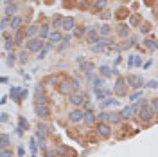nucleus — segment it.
Returning <instances> with one entry per match:
<instances>
[{
  "label": "nucleus",
  "instance_id": "1",
  "mask_svg": "<svg viewBox=\"0 0 158 157\" xmlns=\"http://www.w3.org/2000/svg\"><path fill=\"white\" fill-rule=\"evenodd\" d=\"M153 108H151V103H147V101H142V105H140V119L142 121H149L151 118H153Z\"/></svg>",
  "mask_w": 158,
  "mask_h": 157
},
{
  "label": "nucleus",
  "instance_id": "2",
  "mask_svg": "<svg viewBox=\"0 0 158 157\" xmlns=\"http://www.w3.org/2000/svg\"><path fill=\"white\" fill-rule=\"evenodd\" d=\"M126 83H128L129 87H133V88H140V87L144 85V80H142L140 76H137V74H129V76L126 78Z\"/></svg>",
  "mask_w": 158,
  "mask_h": 157
},
{
  "label": "nucleus",
  "instance_id": "3",
  "mask_svg": "<svg viewBox=\"0 0 158 157\" xmlns=\"http://www.w3.org/2000/svg\"><path fill=\"white\" fill-rule=\"evenodd\" d=\"M101 118L104 121H108V123H119L122 116H120V112H102Z\"/></svg>",
  "mask_w": 158,
  "mask_h": 157
},
{
  "label": "nucleus",
  "instance_id": "4",
  "mask_svg": "<svg viewBox=\"0 0 158 157\" xmlns=\"http://www.w3.org/2000/svg\"><path fill=\"white\" fill-rule=\"evenodd\" d=\"M84 38H86V42H88V43H92V45H94V43L99 40V31H97L95 27H88V29H86Z\"/></svg>",
  "mask_w": 158,
  "mask_h": 157
},
{
  "label": "nucleus",
  "instance_id": "5",
  "mask_svg": "<svg viewBox=\"0 0 158 157\" xmlns=\"http://www.w3.org/2000/svg\"><path fill=\"white\" fill-rule=\"evenodd\" d=\"M41 47H45V45H43V42H41L40 38H31V40L27 42V51H31V53L41 51Z\"/></svg>",
  "mask_w": 158,
  "mask_h": 157
},
{
  "label": "nucleus",
  "instance_id": "6",
  "mask_svg": "<svg viewBox=\"0 0 158 157\" xmlns=\"http://www.w3.org/2000/svg\"><path fill=\"white\" fill-rule=\"evenodd\" d=\"M34 110H36V114H38L40 118H47V116H51V108H49L47 105L34 103Z\"/></svg>",
  "mask_w": 158,
  "mask_h": 157
},
{
  "label": "nucleus",
  "instance_id": "7",
  "mask_svg": "<svg viewBox=\"0 0 158 157\" xmlns=\"http://www.w3.org/2000/svg\"><path fill=\"white\" fill-rule=\"evenodd\" d=\"M97 134H101V137H110L111 136V128H110V125L108 123H99L97 125Z\"/></svg>",
  "mask_w": 158,
  "mask_h": 157
},
{
  "label": "nucleus",
  "instance_id": "8",
  "mask_svg": "<svg viewBox=\"0 0 158 157\" xmlns=\"http://www.w3.org/2000/svg\"><path fill=\"white\" fill-rule=\"evenodd\" d=\"M69 119H70L72 123H79V121L84 119V112H81V110H72L70 114H69Z\"/></svg>",
  "mask_w": 158,
  "mask_h": 157
},
{
  "label": "nucleus",
  "instance_id": "9",
  "mask_svg": "<svg viewBox=\"0 0 158 157\" xmlns=\"http://www.w3.org/2000/svg\"><path fill=\"white\" fill-rule=\"evenodd\" d=\"M126 80H122V78H119L117 80V85H115V92L119 94V96H126Z\"/></svg>",
  "mask_w": 158,
  "mask_h": 157
},
{
  "label": "nucleus",
  "instance_id": "10",
  "mask_svg": "<svg viewBox=\"0 0 158 157\" xmlns=\"http://www.w3.org/2000/svg\"><path fill=\"white\" fill-rule=\"evenodd\" d=\"M56 152H58V153H63V155H69V157H76V152L70 150L69 146H65V145H59V146L56 148Z\"/></svg>",
  "mask_w": 158,
  "mask_h": 157
},
{
  "label": "nucleus",
  "instance_id": "11",
  "mask_svg": "<svg viewBox=\"0 0 158 157\" xmlns=\"http://www.w3.org/2000/svg\"><path fill=\"white\" fill-rule=\"evenodd\" d=\"M65 31H74L76 27H74V18L72 16H66V18H63V26H61Z\"/></svg>",
  "mask_w": 158,
  "mask_h": 157
},
{
  "label": "nucleus",
  "instance_id": "12",
  "mask_svg": "<svg viewBox=\"0 0 158 157\" xmlns=\"http://www.w3.org/2000/svg\"><path fill=\"white\" fill-rule=\"evenodd\" d=\"M86 101V96L83 94H70V103L72 105H83Z\"/></svg>",
  "mask_w": 158,
  "mask_h": 157
},
{
  "label": "nucleus",
  "instance_id": "13",
  "mask_svg": "<svg viewBox=\"0 0 158 157\" xmlns=\"http://www.w3.org/2000/svg\"><path fill=\"white\" fill-rule=\"evenodd\" d=\"M70 88H72L70 81H61L59 87H58V91H59L61 94H70Z\"/></svg>",
  "mask_w": 158,
  "mask_h": 157
},
{
  "label": "nucleus",
  "instance_id": "14",
  "mask_svg": "<svg viewBox=\"0 0 158 157\" xmlns=\"http://www.w3.org/2000/svg\"><path fill=\"white\" fill-rule=\"evenodd\" d=\"M25 36H27V31L18 29L16 34H14V43H24V38H25Z\"/></svg>",
  "mask_w": 158,
  "mask_h": 157
},
{
  "label": "nucleus",
  "instance_id": "15",
  "mask_svg": "<svg viewBox=\"0 0 158 157\" xmlns=\"http://www.w3.org/2000/svg\"><path fill=\"white\" fill-rule=\"evenodd\" d=\"M99 72L104 76V78H110V76H113V74H117V71H111L108 65H102L101 69H99Z\"/></svg>",
  "mask_w": 158,
  "mask_h": 157
},
{
  "label": "nucleus",
  "instance_id": "16",
  "mask_svg": "<svg viewBox=\"0 0 158 157\" xmlns=\"http://www.w3.org/2000/svg\"><path fill=\"white\" fill-rule=\"evenodd\" d=\"M49 40H51V43H59V42H63V36L58 31H54V33L49 34Z\"/></svg>",
  "mask_w": 158,
  "mask_h": 157
},
{
  "label": "nucleus",
  "instance_id": "17",
  "mask_svg": "<svg viewBox=\"0 0 158 157\" xmlns=\"http://www.w3.org/2000/svg\"><path fill=\"white\" fill-rule=\"evenodd\" d=\"M144 45H146L147 49H158V42H154V40L147 38V40H144Z\"/></svg>",
  "mask_w": 158,
  "mask_h": 157
},
{
  "label": "nucleus",
  "instance_id": "18",
  "mask_svg": "<svg viewBox=\"0 0 158 157\" xmlns=\"http://www.w3.org/2000/svg\"><path fill=\"white\" fill-rule=\"evenodd\" d=\"M117 31H119V34H120V36H122V38H126V36H128V33H129V27H128V26H126V24H120V26H119V29H117Z\"/></svg>",
  "mask_w": 158,
  "mask_h": 157
},
{
  "label": "nucleus",
  "instance_id": "19",
  "mask_svg": "<svg viewBox=\"0 0 158 157\" xmlns=\"http://www.w3.org/2000/svg\"><path fill=\"white\" fill-rule=\"evenodd\" d=\"M117 105V99H111V98H106L104 101H101V107H115Z\"/></svg>",
  "mask_w": 158,
  "mask_h": 157
},
{
  "label": "nucleus",
  "instance_id": "20",
  "mask_svg": "<svg viewBox=\"0 0 158 157\" xmlns=\"http://www.w3.org/2000/svg\"><path fill=\"white\" fill-rule=\"evenodd\" d=\"M9 26H11L13 29H18V27L22 26V18H18V16H14V18H11V22H9Z\"/></svg>",
  "mask_w": 158,
  "mask_h": 157
},
{
  "label": "nucleus",
  "instance_id": "21",
  "mask_svg": "<svg viewBox=\"0 0 158 157\" xmlns=\"http://www.w3.org/2000/svg\"><path fill=\"white\" fill-rule=\"evenodd\" d=\"M99 33L104 34V36H108V34H111V27H110L108 24H102V26L99 27Z\"/></svg>",
  "mask_w": 158,
  "mask_h": 157
},
{
  "label": "nucleus",
  "instance_id": "22",
  "mask_svg": "<svg viewBox=\"0 0 158 157\" xmlns=\"http://www.w3.org/2000/svg\"><path fill=\"white\" fill-rule=\"evenodd\" d=\"M95 121V116L92 114V112H84V123L86 125H92Z\"/></svg>",
  "mask_w": 158,
  "mask_h": 157
},
{
  "label": "nucleus",
  "instance_id": "23",
  "mask_svg": "<svg viewBox=\"0 0 158 157\" xmlns=\"http://www.w3.org/2000/svg\"><path fill=\"white\" fill-rule=\"evenodd\" d=\"M131 112H135V110H133V107H124V108L120 110V116H122V118H129V116H131Z\"/></svg>",
  "mask_w": 158,
  "mask_h": 157
},
{
  "label": "nucleus",
  "instance_id": "24",
  "mask_svg": "<svg viewBox=\"0 0 158 157\" xmlns=\"http://www.w3.org/2000/svg\"><path fill=\"white\" fill-rule=\"evenodd\" d=\"M128 15H129V11H128V9H126V7H120V9H119V11H117V15H115V16H117V18H119V20H122V18H126V16H128Z\"/></svg>",
  "mask_w": 158,
  "mask_h": 157
},
{
  "label": "nucleus",
  "instance_id": "25",
  "mask_svg": "<svg viewBox=\"0 0 158 157\" xmlns=\"http://www.w3.org/2000/svg\"><path fill=\"white\" fill-rule=\"evenodd\" d=\"M7 145H9V136H7V134H2V136H0V146L6 148Z\"/></svg>",
  "mask_w": 158,
  "mask_h": 157
},
{
  "label": "nucleus",
  "instance_id": "26",
  "mask_svg": "<svg viewBox=\"0 0 158 157\" xmlns=\"http://www.w3.org/2000/svg\"><path fill=\"white\" fill-rule=\"evenodd\" d=\"M92 80H94L95 91H97V88H102V87H104V80H102V78H92Z\"/></svg>",
  "mask_w": 158,
  "mask_h": 157
},
{
  "label": "nucleus",
  "instance_id": "27",
  "mask_svg": "<svg viewBox=\"0 0 158 157\" xmlns=\"http://www.w3.org/2000/svg\"><path fill=\"white\" fill-rule=\"evenodd\" d=\"M38 34H40L41 38H45V36L49 38V34H51V33H49V27H47V26H41V27H40V33H38Z\"/></svg>",
  "mask_w": 158,
  "mask_h": 157
},
{
  "label": "nucleus",
  "instance_id": "28",
  "mask_svg": "<svg viewBox=\"0 0 158 157\" xmlns=\"http://www.w3.org/2000/svg\"><path fill=\"white\" fill-rule=\"evenodd\" d=\"M14 13H16V6H14V4H9V6L6 7V15H7V16H13Z\"/></svg>",
  "mask_w": 158,
  "mask_h": 157
},
{
  "label": "nucleus",
  "instance_id": "29",
  "mask_svg": "<svg viewBox=\"0 0 158 157\" xmlns=\"http://www.w3.org/2000/svg\"><path fill=\"white\" fill-rule=\"evenodd\" d=\"M95 96H97L99 99H106V96H108V91H102V88H97V91H95Z\"/></svg>",
  "mask_w": 158,
  "mask_h": 157
},
{
  "label": "nucleus",
  "instance_id": "30",
  "mask_svg": "<svg viewBox=\"0 0 158 157\" xmlns=\"http://www.w3.org/2000/svg\"><path fill=\"white\" fill-rule=\"evenodd\" d=\"M36 33H40V27H38V26H31V27L27 29V36H34Z\"/></svg>",
  "mask_w": 158,
  "mask_h": 157
},
{
  "label": "nucleus",
  "instance_id": "31",
  "mask_svg": "<svg viewBox=\"0 0 158 157\" xmlns=\"http://www.w3.org/2000/svg\"><path fill=\"white\" fill-rule=\"evenodd\" d=\"M139 22H140V16H139V15H131V18H129V26L135 27V26L139 24Z\"/></svg>",
  "mask_w": 158,
  "mask_h": 157
},
{
  "label": "nucleus",
  "instance_id": "32",
  "mask_svg": "<svg viewBox=\"0 0 158 157\" xmlns=\"http://www.w3.org/2000/svg\"><path fill=\"white\" fill-rule=\"evenodd\" d=\"M52 26H54V27H61V26H63V18H61V16H54Z\"/></svg>",
  "mask_w": 158,
  "mask_h": 157
},
{
  "label": "nucleus",
  "instance_id": "33",
  "mask_svg": "<svg viewBox=\"0 0 158 157\" xmlns=\"http://www.w3.org/2000/svg\"><path fill=\"white\" fill-rule=\"evenodd\" d=\"M0 157H13V152L7 150V148H2L0 150Z\"/></svg>",
  "mask_w": 158,
  "mask_h": 157
},
{
  "label": "nucleus",
  "instance_id": "34",
  "mask_svg": "<svg viewBox=\"0 0 158 157\" xmlns=\"http://www.w3.org/2000/svg\"><path fill=\"white\" fill-rule=\"evenodd\" d=\"M120 49H129V47H133V40L129 38V40H126L124 43H122V45H119Z\"/></svg>",
  "mask_w": 158,
  "mask_h": 157
},
{
  "label": "nucleus",
  "instance_id": "35",
  "mask_svg": "<svg viewBox=\"0 0 158 157\" xmlns=\"http://www.w3.org/2000/svg\"><path fill=\"white\" fill-rule=\"evenodd\" d=\"M106 7V0H97L95 2V9L99 11V9H104Z\"/></svg>",
  "mask_w": 158,
  "mask_h": 157
},
{
  "label": "nucleus",
  "instance_id": "36",
  "mask_svg": "<svg viewBox=\"0 0 158 157\" xmlns=\"http://www.w3.org/2000/svg\"><path fill=\"white\" fill-rule=\"evenodd\" d=\"M69 42H70V36H65V38H63V42H61V45H59V51H63L66 45H69Z\"/></svg>",
  "mask_w": 158,
  "mask_h": 157
},
{
  "label": "nucleus",
  "instance_id": "37",
  "mask_svg": "<svg viewBox=\"0 0 158 157\" xmlns=\"http://www.w3.org/2000/svg\"><path fill=\"white\" fill-rule=\"evenodd\" d=\"M151 108H153L154 114H158V99H156V98H154V99H151Z\"/></svg>",
  "mask_w": 158,
  "mask_h": 157
},
{
  "label": "nucleus",
  "instance_id": "38",
  "mask_svg": "<svg viewBox=\"0 0 158 157\" xmlns=\"http://www.w3.org/2000/svg\"><path fill=\"white\" fill-rule=\"evenodd\" d=\"M27 126H29V123L25 121V118H20V128H22V130H25Z\"/></svg>",
  "mask_w": 158,
  "mask_h": 157
},
{
  "label": "nucleus",
  "instance_id": "39",
  "mask_svg": "<svg viewBox=\"0 0 158 157\" xmlns=\"http://www.w3.org/2000/svg\"><path fill=\"white\" fill-rule=\"evenodd\" d=\"M27 58H29V56H27V53L24 51V53H20V58H18V60H20L22 63H25V61H27Z\"/></svg>",
  "mask_w": 158,
  "mask_h": 157
},
{
  "label": "nucleus",
  "instance_id": "40",
  "mask_svg": "<svg viewBox=\"0 0 158 157\" xmlns=\"http://www.w3.org/2000/svg\"><path fill=\"white\" fill-rule=\"evenodd\" d=\"M74 33H76V36H83V34H86V31H84V27H79V29H74Z\"/></svg>",
  "mask_w": 158,
  "mask_h": 157
},
{
  "label": "nucleus",
  "instance_id": "41",
  "mask_svg": "<svg viewBox=\"0 0 158 157\" xmlns=\"http://www.w3.org/2000/svg\"><path fill=\"white\" fill-rule=\"evenodd\" d=\"M79 87H81V85H79V81L74 78V80H72V91H79Z\"/></svg>",
  "mask_w": 158,
  "mask_h": 157
},
{
  "label": "nucleus",
  "instance_id": "42",
  "mask_svg": "<svg viewBox=\"0 0 158 157\" xmlns=\"http://www.w3.org/2000/svg\"><path fill=\"white\" fill-rule=\"evenodd\" d=\"M14 61H16V58H14V54H9V58H7V63H9V65L13 67V65H14Z\"/></svg>",
  "mask_w": 158,
  "mask_h": 157
},
{
  "label": "nucleus",
  "instance_id": "43",
  "mask_svg": "<svg viewBox=\"0 0 158 157\" xmlns=\"http://www.w3.org/2000/svg\"><path fill=\"white\" fill-rule=\"evenodd\" d=\"M147 87L149 88H154V87H158V81L156 80H151V81H147Z\"/></svg>",
  "mask_w": 158,
  "mask_h": 157
},
{
  "label": "nucleus",
  "instance_id": "44",
  "mask_svg": "<svg viewBox=\"0 0 158 157\" xmlns=\"http://www.w3.org/2000/svg\"><path fill=\"white\" fill-rule=\"evenodd\" d=\"M139 98H142V92H135V94H133V96H131L129 99H131V101H137Z\"/></svg>",
  "mask_w": 158,
  "mask_h": 157
},
{
  "label": "nucleus",
  "instance_id": "45",
  "mask_svg": "<svg viewBox=\"0 0 158 157\" xmlns=\"http://www.w3.org/2000/svg\"><path fill=\"white\" fill-rule=\"evenodd\" d=\"M140 31L142 33H149V24H142L140 26Z\"/></svg>",
  "mask_w": 158,
  "mask_h": 157
},
{
  "label": "nucleus",
  "instance_id": "46",
  "mask_svg": "<svg viewBox=\"0 0 158 157\" xmlns=\"http://www.w3.org/2000/svg\"><path fill=\"white\" fill-rule=\"evenodd\" d=\"M135 65H137V67H139V65H142V60H140V56H135Z\"/></svg>",
  "mask_w": 158,
  "mask_h": 157
},
{
  "label": "nucleus",
  "instance_id": "47",
  "mask_svg": "<svg viewBox=\"0 0 158 157\" xmlns=\"http://www.w3.org/2000/svg\"><path fill=\"white\" fill-rule=\"evenodd\" d=\"M101 16H102V18H104V20H108V18H110V16H111V15H110V13H108V11H102V15H101Z\"/></svg>",
  "mask_w": 158,
  "mask_h": 157
},
{
  "label": "nucleus",
  "instance_id": "48",
  "mask_svg": "<svg viewBox=\"0 0 158 157\" xmlns=\"http://www.w3.org/2000/svg\"><path fill=\"white\" fill-rule=\"evenodd\" d=\"M0 24H2V29H4V27H6V24H7V18L4 16V18H2V22H0Z\"/></svg>",
  "mask_w": 158,
  "mask_h": 157
},
{
  "label": "nucleus",
  "instance_id": "49",
  "mask_svg": "<svg viewBox=\"0 0 158 157\" xmlns=\"http://www.w3.org/2000/svg\"><path fill=\"white\" fill-rule=\"evenodd\" d=\"M146 4H147V6H151V4H153V0H146Z\"/></svg>",
  "mask_w": 158,
  "mask_h": 157
},
{
  "label": "nucleus",
  "instance_id": "50",
  "mask_svg": "<svg viewBox=\"0 0 158 157\" xmlns=\"http://www.w3.org/2000/svg\"><path fill=\"white\" fill-rule=\"evenodd\" d=\"M6 2H7V4H11V2H13V0H6Z\"/></svg>",
  "mask_w": 158,
  "mask_h": 157
}]
</instances>
